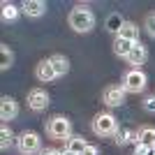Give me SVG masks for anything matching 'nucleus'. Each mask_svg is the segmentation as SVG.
Returning a JSON list of instances; mask_svg holds the SVG:
<instances>
[{
  "label": "nucleus",
  "instance_id": "obj_1",
  "mask_svg": "<svg viewBox=\"0 0 155 155\" xmlns=\"http://www.w3.org/2000/svg\"><path fill=\"white\" fill-rule=\"evenodd\" d=\"M70 28L74 32H91L95 28V14L88 9L86 5H77L70 12Z\"/></svg>",
  "mask_w": 155,
  "mask_h": 155
},
{
  "label": "nucleus",
  "instance_id": "obj_2",
  "mask_svg": "<svg viewBox=\"0 0 155 155\" xmlns=\"http://www.w3.org/2000/svg\"><path fill=\"white\" fill-rule=\"evenodd\" d=\"M46 134L51 137V139H63V141H67L72 137V123L70 118L65 116H53L49 123H46Z\"/></svg>",
  "mask_w": 155,
  "mask_h": 155
},
{
  "label": "nucleus",
  "instance_id": "obj_3",
  "mask_svg": "<svg viewBox=\"0 0 155 155\" xmlns=\"http://www.w3.org/2000/svg\"><path fill=\"white\" fill-rule=\"evenodd\" d=\"M118 130V120L114 114H97L93 118V132L97 137H109V134H116Z\"/></svg>",
  "mask_w": 155,
  "mask_h": 155
},
{
  "label": "nucleus",
  "instance_id": "obj_4",
  "mask_svg": "<svg viewBox=\"0 0 155 155\" xmlns=\"http://www.w3.org/2000/svg\"><path fill=\"white\" fill-rule=\"evenodd\" d=\"M123 88H125V93H141L146 88V74L139 67H132L123 79Z\"/></svg>",
  "mask_w": 155,
  "mask_h": 155
},
{
  "label": "nucleus",
  "instance_id": "obj_5",
  "mask_svg": "<svg viewBox=\"0 0 155 155\" xmlns=\"http://www.w3.org/2000/svg\"><path fill=\"white\" fill-rule=\"evenodd\" d=\"M125 88L123 86H107L104 88V93H102V102L107 104V107H120V104H125Z\"/></svg>",
  "mask_w": 155,
  "mask_h": 155
},
{
  "label": "nucleus",
  "instance_id": "obj_6",
  "mask_svg": "<svg viewBox=\"0 0 155 155\" xmlns=\"http://www.w3.org/2000/svg\"><path fill=\"white\" fill-rule=\"evenodd\" d=\"M16 146H19L21 155H32L39 150V134L35 132H23V134L16 139Z\"/></svg>",
  "mask_w": 155,
  "mask_h": 155
},
{
  "label": "nucleus",
  "instance_id": "obj_7",
  "mask_svg": "<svg viewBox=\"0 0 155 155\" xmlns=\"http://www.w3.org/2000/svg\"><path fill=\"white\" fill-rule=\"evenodd\" d=\"M26 102H28V109H32V111H44L46 107H49V93H46L44 88H32V91L28 93Z\"/></svg>",
  "mask_w": 155,
  "mask_h": 155
},
{
  "label": "nucleus",
  "instance_id": "obj_8",
  "mask_svg": "<svg viewBox=\"0 0 155 155\" xmlns=\"http://www.w3.org/2000/svg\"><path fill=\"white\" fill-rule=\"evenodd\" d=\"M16 114H19V104H16V100L9 97V95H2V97H0V118L7 123V120H14Z\"/></svg>",
  "mask_w": 155,
  "mask_h": 155
},
{
  "label": "nucleus",
  "instance_id": "obj_9",
  "mask_svg": "<svg viewBox=\"0 0 155 155\" xmlns=\"http://www.w3.org/2000/svg\"><path fill=\"white\" fill-rule=\"evenodd\" d=\"M35 77H37L42 84H51L58 74H56V70H53L51 60H42V63H37V67H35Z\"/></svg>",
  "mask_w": 155,
  "mask_h": 155
},
{
  "label": "nucleus",
  "instance_id": "obj_10",
  "mask_svg": "<svg viewBox=\"0 0 155 155\" xmlns=\"http://www.w3.org/2000/svg\"><path fill=\"white\" fill-rule=\"evenodd\" d=\"M21 9H23V14L28 19H39L46 12V2H42V0H26L21 5Z\"/></svg>",
  "mask_w": 155,
  "mask_h": 155
},
{
  "label": "nucleus",
  "instance_id": "obj_11",
  "mask_svg": "<svg viewBox=\"0 0 155 155\" xmlns=\"http://www.w3.org/2000/svg\"><path fill=\"white\" fill-rule=\"evenodd\" d=\"M86 148H88V141L79 134H72L70 139L65 141V153H70V155H84Z\"/></svg>",
  "mask_w": 155,
  "mask_h": 155
},
{
  "label": "nucleus",
  "instance_id": "obj_12",
  "mask_svg": "<svg viewBox=\"0 0 155 155\" xmlns=\"http://www.w3.org/2000/svg\"><path fill=\"white\" fill-rule=\"evenodd\" d=\"M137 146H143V148H155V127L150 125H143L137 132Z\"/></svg>",
  "mask_w": 155,
  "mask_h": 155
},
{
  "label": "nucleus",
  "instance_id": "obj_13",
  "mask_svg": "<svg viewBox=\"0 0 155 155\" xmlns=\"http://www.w3.org/2000/svg\"><path fill=\"white\" fill-rule=\"evenodd\" d=\"M116 37H125V39H130V42H139V28H137L132 21H123V26H120Z\"/></svg>",
  "mask_w": 155,
  "mask_h": 155
},
{
  "label": "nucleus",
  "instance_id": "obj_14",
  "mask_svg": "<svg viewBox=\"0 0 155 155\" xmlns=\"http://www.w3.org/2000/svg\"><path fill=\"white\" fill-rule=\"evenodd\" d=\"M134 44H137V42H130V39H125V37H116V39H114V53L120 56V58H127Z\"/></svg>",
  "mask_w": 155,
  "mask_h": 155
},
{
  "label": "nucleus",
  "instance_id": "obj_15",
  "mask_svg": "<svg viewBox=\"0 0 155 155\" xmlns=\"http://www.w3.org/2000/svg\"><path fill=\"white\" fill-rule=\"evenodd\" d=\"M146 46L141 44V42H137L134 46H132V51H130V56H127V63L130 65H143V60H146Z\"/></svg>",
  "mask_w": 155,
  "mask_h": 155
},
{
  "label": "nucleus",
  "instance_id": "obj_16",
  "mask_svg": "<svg viewBox=\"0 0 155 155\" xmlns=\"http://www.w3.org/2000/svg\"><path fill=\"white\" fill-rule=\"evenodd\" d=\"M51 65H53V70H56V74L58 77H65L67 72H70V60L65 58L63 53H56V56H51Z\"/></svg>",
  "mask_w": 155,
  "mask_h": 155
},
{
  "label": "nucleus",
  "instance_id": "obj_17",
  "mask_svg": "<svg viewBox=\"0 0 155 155\" xmlns=\"http://www.w3.org/2000/svg\"><path fill=\"white\" fill-rule=\"evenodd\" d=\"M14 63V53L12 49L7 44H0V70H7V67H12Z\"/></svg>",
  "mask_w": 155,
  "mask_h": 155
},
{
  "label": "nucleus",
  "instance_id": "obj_18",
  "mask_svg": "<svg viewBox=\"0 0 155 155\" xmlns=\"http://www.w3.org/2000/svg\"><path fill=\"white\" fill-rule=\"evenodd\" d=\"M14 143V134L12 130H9V125L2 123V127H0V148H9Z\"/></svg>",
  "mask_w": 155,
  "mask_h": 155
},
{
  "label": "nucleus",
  "instance_id": "obj_19",
  "mask_svg": "<svg viewBox=\"0 0 155 155\" xmlns=\"http://www.w3.org/2000/svg\"><path fill=\"white\" fill-rule=\"evenodd\" d=\"M16 16H19L16 5H12V2H2V19H5V21H16Z\"/></svg>",
  "mask_w": 155,
  "mask_h": 155
},
{
  "label": "nucleus",
  "instance_id": "obj_20",
  "mask_svg": "<svg viewBox=\"0 0 155 155\" xmlns=\"http://www.w3.org/2000/svg\"><path fill=\"white\" fill-rule=\"evenodd\" d=\"M120 26H123V21H120V16H118V14H111L109 19H107V30H111V32H116V35H118Z\"/></svg>",
  "mask_w": 155,
  "mask_h": 155
},
{
  "label": "nucleus",
  "instance_id": "obj_21",
  "mask_svg": "<svg viewBox=\"0 0 155 155\" xmlns=\"http://www.w3.org/2000/svg\"><path fill=\"white\" fill-rule=\"evenodd\" d=\"M143 28H146V32H148L150 37H155V14H148V16H146Z\"/></svg>",
  "mask_w": 155,
  "mask_h": 155
},
{
  "label": "nucleus",
  "instance_id": "obj_22",
  "mask_svg": "<svg viewBox=\"0 0 155 155\" xmlns=\"http://www.w3.org/2000/svg\"><path fill=\"white\" fill-rule=\"evenodd\" d=\"M143 111L155 114V97H146V100H143Z\"/></svg>",
  "mask_w": 155,
  "mask_h": 155
},
{
  "label": "nucleus",
  "instance_id": "obj_23",
  "mask_svg": "<svg viewBox=\"0 0 155 155\" xmlns=\"http://www.w3.org/2000/svg\"><path fill=\"white\" fill-rule=\"evenodd\" d=\"M84 155H97V146H91V143H88V148L84 150Z\"/></svg>",
  "mask_w": 155,
  "mask_h": 155
},
{
  "label": "nucleus",
  "instance_id": "obj_24",
  "mask_svg": "<svg viewBox=\"0 0 155 155\" xmlns=\"http://www.w3.org/2000/svg\"><path fill=\"white\" fill-rule=\"evenodd\" d=\"M42 155H63V153L56 150V148H46V150H42Z\"/></svg>",
  "mask_w": 155,
  "mask_h": 155
}]
</instances>
